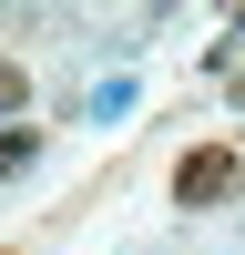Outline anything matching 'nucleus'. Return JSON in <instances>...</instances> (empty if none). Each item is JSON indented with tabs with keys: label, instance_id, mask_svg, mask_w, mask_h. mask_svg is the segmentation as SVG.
Wrapping results in <instances>:
<instances>
[{
	"label": "nucleus",
	"instance_id": "1",
	"mask_svg": "<svg viewBox=\"0 0 245 255\" xmlns=\"http://www.w3.org/2000/svg\"><path fill=\"white\" fill-rule=\"evenodd\" d=\"M225 184H235V153H215V143H204V153H184V163H174V194H184V204H215Z\"/></svg>",
	"mask_w": 245,
	"mask_h": 255
},
{
	"label": "nucleus",
	"instance_id": "3",
	"mask_svg": "<svg viewBox=\"0 0 245 255\" xmlns=\"http://www.w3.org/2000/svg\"><path fill=\"white\" fill-rule=\"evenodd\" d=\"M0 113H31V72L20 61H0Z\"/></svg>",
	"mask_w": 245,
	"mask_h": 255
},
{
	"label": "nucleus",
	"instance_id": "2",
	"mask_svg": "<svg viewBox=\"0 0 245 255\" xmlns=\"http://www.w3.org/2000/svg\"><path fill=\"white\" fill-rule=\"evenodd\" d=\"M31 163H41V133L10 123V133H0V174H31Z\"/></svg>",
	"mask_w": 245,
	"mask_h": 255
}]
</instances>
